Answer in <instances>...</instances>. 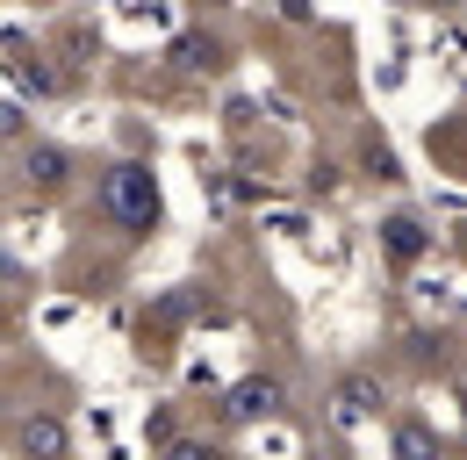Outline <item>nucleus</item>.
<instances>
[{
  "instance_id": "1",
  "label": "nucleus",
  "mask_w": 467,
  "mask_h": 460,
  "mask_svg": "<svg viewBox=\"0 0 467 460\" xmlns=\"http://www.w3.org/2000/svg\"><path fill=\"white\" fill-rule=\"evenodd\" d=\"M101 194H109V209H116L122 224H151V216H159V187H151L144 166H116Z\"/></svg>"
},
{
  "instance_id": "2",
  "label": "nucleus",
  "mask_w": 467,
  "mask_h": 460,
  "mask_svg": "<svg viewBox=\"0 0 467 460\" xmlns=\"http://www.w3.org/2000/svg\"><path fill=\"white\" fill-rule=\"evenodd\" d=\"M223 410H231V417H244V424H252V417H274V410H281V382L252 374V382H237V389H231V402H223Z\"/></svg>"
},
{
  "instance_id": "3",
  "label": "nucleus",
  "mask_w": 467,
  "mask_h": 460,
  "mask_svg": "<svg viewBox=\"0 0 467 460\" xmlns=\"http://www.w3.org/2000/svg\"><path fill=\"white\" fill-rule=\"evenodd\" d=\"M22 446H29V460H58L65 454V424H58V417H29Z\"/></svg>"
},
{
  "instance_id": "4",
  "label": "nucleus",
  "mask_w": 467,
  "mask_h": 460,
  "mask_svg": "<svg viewBox=\"0 0 467 460\" xmlns=\"http://www.w3.org/2000/svg\"><path fill=\"white\" fill-rule=\"evenodd\" d=\"M374 410H381V396H374V382H346V389H338V417H346V424H359V417H374Z\"/></svg>"
},
{
  "instance_id": "5",
  "label": "nucleus",
  "mask_w": 467,
  "mask_h": 460,
  "mask_svg": "<svg viewBox=\"0 0 467 460\" xmlns=\"http://www.w3.org/2000/svg\"><path fill=\"white\" fill-rule=\"evenodd\" d=\"M389 252H396V259H417V252H424V230L410 224V216H396V224H389Z\"/></svg>"
},
{
  "instance_id": "6",
  "label": "nucleus",
  "mask_w": 467,
  "mask_h": 460,
  "mask_svg": "<svg viewBox=\"0 0 467 460\" xmlns=\"http://www.w3.org/2000/svg\"><path fill=\"white\" fill-rule=\"evenodd\" d=\"M396 460H431V432H424V424H403V432H396Z\"/></svg>"
},
{
  "instance_id": "7",
  "label": "nucleus",
  "mask_w": 467,
  "mask_h": 460,
  "mask_svg": "<svg viewBox=\"0 0 467 460\" xmlns=\"http://www.w3.org/2000/svg\"><path fill=\"white\" fill-rule=\"evenodd\" d=\"M29 180H36V187H58L65 159H58V152H29Z\"/></svg>"
},
{
  "instance_id": "8",
  "label": "nucleus",
  "mask_w": 467,
  "mask_h": 460,
  "mask_svg": "<svg viewBox=\"0 0 467 460\" xmlns=\"http://www.w3.org/2000/svg\"><path fill=\"white\" fill-rule=\"evenodd\" d=\"M173 58H180V65H194V72H202V65H216V51H209L202 37H180V44H173Z\"/></svg>"
},
{
  "instance_id": "9",
  "label": "nucleus",
  "mask_w": 467,
  "mask_h": 460,
  "mask_svg": "<svg viewBox=\"0 0 467 460\" xmlns=\"http://www.w3.org/2000/svg\"><path fill=\"white\" fill-rule=\"evenodd\" d=\"M166 460H216V454H209V446H173Z\"/></svg>"
}]
</instances>
